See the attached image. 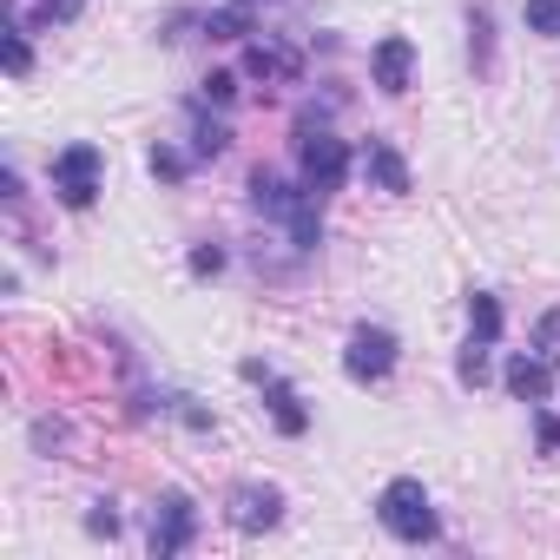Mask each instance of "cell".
I'll return each mask as SVG.
<instances>
[{
	"label": "cell",
	"instance_id": "obj_4",
	"mask_svg": "<svg viewBox=\"0 0 560 560\" xmlns=\"http://www.w3.org/2000/svg\"><path fill=\"white\" fill-rule=\"evenodd\" d=\"M396 363H402L396 330H383V324H357V330H350V343H343V376H350L357 389L389 383V370H396Z\"/></svg>",
	"mask_w": 560,
	"mask_h": 560
},
{
	"label": "cell",
	"instance_id": "obj_1",
	"mask_svg": "<svg viewBox=\"0 0 560 560\" xmlns=\"http://www.w3.org/2000/svg\"><path fill=\"white\" fill-rule=\"evenodd\" d=\"M298 172H304V191H317V198L350 185V145L330 126H317L311 113L298 119Z\"/></svg>",
	"mask_w": 560,
	"mask_h": 560
},
{
	"label": "cell",
	"instance_id": "obj_22",
	"mask_svg": "<svg viewBox=\"0 0 560 560\" xmlns=\"http://www.w3.org/2000/svg\"><path fill=\"white\" fill-rule=\"evenodd\" d=\"M534 442H540V455H560V416H547L540 402H534Z\"/></svg>",
	"mask_w": 560,
	"mask_h": 560
},
{
	"label": "cell",
	"instance_id": "obj_26",
	"mask_svg": "<svg viewBox=\"0 0 560 560\" xmlns=\"http://www.w3.org/2000/svg\"><path fill=\"white\" fill-rule=\"evenodd\" d=\"M560 343V311H547L540 324H534V350H553Z\"/></svg>",
	"mask_w": 560,
	"mask_h": 560
},
{
	"label": "cell",
	"instance_id": "obj_19",
	"mask_svg": "<svg viewBox=\"0 0 560 560\" xmlns=\"http://www.w3.org/2000/svg\"><path fill=\"white\" fill-rule=\"evenodd\" d=\"M521 21H527V34H560V0H527V8H521Z\"/></svg>",
	"mask_w": 560,
	"mask_h": 560
},
{
	"label": "cell",
	"instance_id": "obj_9",
	"mask_svg": "<svg viewBox=\"0 0 560 560\" xmlns=\"http://www.w3.org/2000/svg\"><path fill=\"white\" fill-rule=\"evenodd\" d=\"M244 73L250 80H277V86H298L304 80V60L291 47H277V40H250L244 47Z\"/></svg>",
	"mask_w": 560,
	"mask_h": 560
},
{
	"label": "cell",
	"instance_id": "obj_21",
	"mask_svg": "<svg viewBox=\"0 0 560 560\" xmlns=\"http://www.w3.org/2000/svg\"><path fill=\"white\" fill-rule=\"evenodd\" d=\"M191 172V159L185 152H172V145H152V178H165V185H178Z\"/></svg>",
	"mask_w": 560,
	"mask_h": 560
},
{
	"label": "cell",
	"instance_id": "obj_2",
	"mask_svg": "<svg viewBox=\"0 0 560 560\" xmlns=\"http://www.w3.org/2000/svg\"><path fill=\"white\" fill-rule=\"evenodd\" d=\"M376 521H383L402 547H422V540L442 534V514L429 508V488H422L416 475H396V481L376 494Z\"/></svg>",
	"mask_w": 560,
	"mask_h": 560
},
{
	"label": "cell",
	"instance_id": "obj_14",
	"mask_svg": "<svg viewBox=\"0 0 560 560\" xmlns=\"http://www.w3.org/2000/svg\"><path fill=\"white\" fill-rule=\"evenodd\" d=\"M284 224H291V244H298V250H317V244H324V198H317V191H304V198L291 205V218H284Z\"/></svg>",
	"mask_w": 560,
	"mask_h": 560
},
{
	"label": "cell",
	"instance_id": "obj_16",
	"mask_svg": "<svg viewBox=\"0 0 560 560\" xmlns=\"http://www.w3.org/2000/svg\"><path fill=\"white\" fill-rule=\"evenodd\" d=\"M488 350H494V343H481V337L462 343V357H455V383H462V389H481V383H488V370H494Z\"/></svg>",
	"mask_w": 560,
	"mask_h": 560
},
{
	"label": "cell",
	"instance_id": "obj_11",
	"mask_svg": "<svg viewBox=\"0 0 560 560\" xmlns=\"http://www.w3.org/2000/svg\"><path fill=\"white\" fill-rule=\"evenodd\" d=\"M363 172H370L389 198H402V191H409V159H402L389 139H370V145H363Z\"/></svg>",
	"mask_w": 560,
	"mask_h": 560
},
{
	"label": "cell",
	"instance_id": "obj_8",
	"mask_svg": "<svg viewBox=\"0 0 560 560\" xmlns=\"http://www.w3.org/2000/svg\"><path fill=\"white\" fill-rule=\"evenodd\" d=\"M224 514H231V527H237V534H264V527L284 521V494L250 481V488H237V494H231V508H224Z\"/></svg>",
	"mask_w": 560,
	"mask_h": 560
},
{
	"label": "cell",
	"instance_id": "obj_18",
	"mask_svg": "<svg viewBox=\"0 0 560 560\" xmlns=\"http://www.w3.org/2000/svg\"><path fill=\"white\" fill-rule=\"evenodd\" d=\"M488 34H494V21H488V8H475V14H468V54H475L481 73H488V60H494V40H488Z\"/></svg>",
	"mask_w": 560,
	"mask_h": 560
},
{
	"label": "cell",
	"instance_id": "obj_25",
	"mask_svg": "<svg viewBox=\"0 0 560 560\" xmlns=\"http://www.w3.org/2000/svg\"><path fill=\"white\" fill-rule=\"evenodd\" d=\"M80 8H86V0H40V21L54 27V21H80Z\"/></svg>",
	"mask_w": 560,
	"mask_h": 560
},
{
	"label": "cell",
	"instance_id": "obj_7",
	"mask_svg": "<svg viewBox=\"0 0 560 560\" xmlns=\"http://www.w3.org/2000/svg\"><path fill=\"white\" fill-rule=\"evenodd\" d=\"M370 80H376L389 100H402L409 80H416V40H409V34H383V40L370 47Z\"/></svg>",
	"mask_w": 560,
	"mask_h": 560
},
{
	"label": "cell",
	"instance_id": "obj_15",
	"mask_svg": "<svg viewBox=\"0 0 560 560\" xmlns=\"http://www.w3.org/2000/svg\"><path fill=\"white\" fill-rule=\"evenodd\" d=\"M468 337L501 343V304H494L488 291H468Z\"/></svg>",
	"mask_w": 560,
	"mask_h": 560
},
{
	"label": "cell",
	"instance_id": "obj_20",
	"mask_svg": "<svg viewBox=\"0 0 560 560\" xmlns=\"http://www.w3.org/2000/svg\"><path fill=\"white\" fill-rule=\"evenodd\" d=\"M231 145V132L218 126V119H198V132H191V159H218Z\"/></svg>",
	"mask_w": 560,
	"mask_h": 560
},
{
	"label": "cell",
	"instance_id": "obj_27",
	"mask_svg": "<svg viewBox=\"0 0 560 560\" xmlns=\"http://www.w3.org/2000/svg\"><path fill=\"white\" fill-rule=\"evenodd\" d=\"M237 376H244V383H257V389H264V383H270V376H277V370H270V363H264V357H244V363H237Z\"/></svg>",
	"mask_w": 560,
	"mask_h": 560
},
{
	"label": "cell",
	"instance_id": "obj_3",
	"mask_svg": "<svg viewBox=\"0 0 560 560\" xmlns=\"http://www.w3.org/2000/svg\"><path fill=\"white\" fill-rule=\"evenodd\" d=\"M100 178H106V152H100V145H86V139L60 145V152H54V165H47V185H54V198H60L67 211H93Z\"/></svg>",
	"mask_w": 560,
	"mask_h": 560
},
{
	"label": "cell",
	"instance_id": "obj_12",
	"mask_svg": "<svg viewBox=\"0 0 560 560\" xmlns=\"http://www.w3.org/2000/svg\"><path fill=\"white\" fill-rule=\"evenodd\" d=\"M298 198H304V185H284L277 172H250V205H257L264 218H291Z\"/></svg>",
	"mask_w": 560,
	"mask_h": 560
},
{
	"label": "cell",
	"instance_id": "obj_24",
	"mask_svg": "<svg viewBox=\"0 0 560 560\" xmlns=\"http://www.w3.org/2000/svg\"><path fill=\"white\" fill-rule=\"evenodd\" d=\"M205 100H211V106H231V100H237V73H211V80H205Z\"/></svg>",
	"mask_w": 560,
	"mask_h": 560
},
{
	"label": "cell",
	"instance_id": "obj_23",
	"mask_svg": "<svg viewBox=\"0 0 560 560\" xmlns=\"http://www.w3.org/2000/svg\"><path fill=\"white\" fill-rule=\"evenodd\" d=\"M224 270V244H198L191 250V277H218Z\"/></svg>",
	"mask_w": 560,
	"mask_h": 560
},
{
	"label": "cell",
	"instance_id": "obj_17",
	"mask_svg": "<svg viewBox=\"0 0 560 560\" xmlns=\"http://www.w3.org/2000/svg\"><path fill=\"white\" fill-rule=\"evenodd\" d=\"M0 60H8V73H14V80H21V73L34 67V47H27V34H21L14 8H8V34H0Z\"/></svg>",
	"mask_w": 560,
	"mask_h": 560
},
{
	"label": "cell",
	"instance_id": "obj_6",
	"mask_svg": "<svg viewBox=\"0 0 560 560\" xmlns=\"http://www.w3.org/2000/svg\"><path fill=\"white\" fill-rule=\"evenodd\" d=\"M553 376H560V357H547V350H521V357H508V370H501L508 396L527 402V409L553 396Z\"/></svg>",
	"mask_w": 560,
	"mask_h": 560
},
{
	"label": "cell",
	"instance_id": "obj_28",
	"mask_svg": "<svg viewBox=\"0 0 560 560\" xmlns=\"http://www.w3.org/2000/svg\"><path fill=\"white\" fill-rule=\"evenodd\" d=\"M86 534H106V540H113V534H119V514H113V508H93V514H86Z\"/></svg>",
	"mask_w": 560,
	"mask_h": 560
},
{
	"label": "cell",
	"instance_id": "obj_13",
	"mask_svg": "<svg viewBox=\"0 0 560 560\" xmlns=\"http://www.w3.org/2000/svg\"><path fill=\"white\" fill-rule=\"evenodd\" d=\"M205 34H211V40H250V34H257V0L211 8V14H205Z\"/></svg>",
	"mask_w": 560,
	"mask_h": 560
},
{
	"label": "cell",
	"instance_id": "obj_10",
	"mask_svg": "<svg viewBox=\"0 0 560 560\" xmlns=\"http://www.w3.org/2000/svg\"><path fill=\"white\" fill-rule=\"evenodd\" d=\"M264 402H270L277 435H311V409H304V396H298L284 376H270V383H264Z\"/></svg>",
	"mask_w": 560,
	"mask_h": 560
},
{
	"label": "cell",
	"instance_id": "obj_5",
	"mask_svg": "<svg viewBox=\"0 0 560 560\" xmlns=\"http://www.w3.org/2000/svg\"><path fill=\"white\" fill-rule=\"evenodd\" d=\"M191 540H198V501L178 494V488H165L159 508H152V560H172V553H185Z\"/></svg>",
	"mask_w": 560,
	"mask_h": 560
}]
</instances>
